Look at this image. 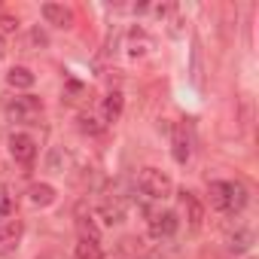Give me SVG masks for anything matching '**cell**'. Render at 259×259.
Wrapping results in <instances>:
<instances>
[{
    "instance_id": "cell-3",
    "label": "cell",
    "mask_w": 259,
    "mask_h": 259,
    "mask_svg": "<svg viewBox=\"0 0 259 259\" xmlns=\"http://www.w3.org/2000/svg\"><path fill=\"white\" fill-rule=\"evenodd\" d=\"M43 116V101L34 98V95H22V98H13L7 104V119L10 122H22V125H34L40 122Z\"/></svg>"
},
{
    "instance_id": "cell-10",
    "label": "cell",
    "mask_w": 259,
    "mask_h": 259,
    "mask_svg": "<svg viewBox=\"0 0 259 259\" xmlns=\"http://www.w3.org/2000/svg\"><path fill=\"white\" fill-rule=\"evenodd\" d=\"M171 153H174V162H180V165H186V162H189V153H192L189 135H186V128H183L180 122L171 128Z\"/></svg>"
},
{
    "instance_id": "cell-14",
    "label": "cell",
    "mask_w": 259,
    "mask_h": 259,
    "mask_svg": "<svg viewBox=\"0 0 259 259\" xmlns=\"http://www.w3.org/2000/svg\"><path fill=\"white\" fill-rule=\"evenodd\" d=\"M122 92H110L107 98H104V122H116L119 116H122Z\"/></svg>"
},
{
    "instance_id": "cell-7",
    "label": "cell",
    "mask_w": 259,
    "mask_h": 259,
    "mask_svg": "<svg viewBox=\"0 0 259 259\" xmlns=\"http://www.w3.org/2000/svg\"><path fill=\"white\" fill-rule=\"evenodd\" d=\"M125 213H128V201H125L122 195H107V198L98 204V217H101L107 226L122 223V220H125Z\"/></svg>"
},
{
    "instance_id": "cell-18",
    "label": "cell",
    "mask_w": 259,
    "mask_h": 259,
    "mask_svg": "<svg viewBox=\"0 0 259 259\" xmlns=\"http://www.w3.org/2000/svg\"><path fill=\"white\" fill-rule=\"evenodd\" d=\"M0 28H4L7 34H13V31H19V19H10V16H4V19H0Z\"/></svg>"
},
{
    "instance_id": "cell-19",
    "label": "cell",
    "mask_w": 259,
    "mask_h": 259,
    "mask_svg": "<svg viewBox=\"0 0 259 259\" xmlns=\"http://www.w3.org/2000/svg\"><path fill=\"white\" fill-rule=\"evenodd\" d=\"M4 52H7V43H4V37H0V58H4Z\"/></svg>"
},
{
    "instance_id": "cell-9",
    "label": "cell",
    "mask_w": 259,
    "mask_h": 259,
    "mask_svg": "<svg viewBox=\"0 0 259 259\" xmlns=\"http://www.w3.org/2000/svg\"><path fill=\"white\" fill-rule=\"evenodd\" d=\"M40 13H43V19H46V25H55V28H73V10H67L64 4H43L40 7Z\"/></svg>"
},
{
    "instance_id": "cell-4",
    "label": "cell",
    "mask_w": 259,
    "mask_h": 259,
    "mask_svg": "<svg viewBox=\"0 0 259 259\" xmlns=\"http://www.w3.org/2000/svg\"><path fill=\"white\" fill-rule=\"evenodd\" d=\"M180 207H183L186 226H189L192 232H198V229H201V223H204V204H201V198H198L195 192L183 189V192H180Z\"/></svg>"
},
{
    "instance_id": "cell-1",
    "label": "cell",
    "mask_w": 259,
    "mask_h": 259,
    "mask_svg": "<svg viewBox=\"0 0 259 259\" xmlns=\"http://www.w3.org/2000/svg\"><path fill=\"white\" fill-rule=\"evenodd\" d=\"M207 195H210V207L223 210V213H241L247 204V189L238 180L235 183L232 180H213L207 186Z\"/></svg>"
},
{
    "instance_id": "cell-13",
    "label": "cell",
    "mask_w": 259,
    "mask_h": 259,
    "mask_svg": "<svg viewBox=\"0 0 259 259\" xmlns=\"http://www.w3.org/2000/svg\"><path fill=\"white\" fill-rule=\"evenodd\" d=\"M7 82H10L13 89H31V85L37 82V76H34L28 67H13V70L7 73Z\"/></svg>"
},
{
    "instance_id": "cell-17",
    "label": "cell",
    "mask_w": 259,
    "mask_h": 259,
    "mask_svg": "<svg viewBox=\"0 0 259 259\" xmlns=\"http://www.w3.org/2000/svg\"><path fill=\"white\" fill-rule=\"evenodd\" d=\"M79 132H82V135H101L104 125H98L95 116H79Z\"/></svg>"
},
{
    "instance_id": "cell-2",
    "label": "cell",
    "mask_w": 259,
    "mask_h": 259,
    "mask_svg": "<svg viewBox=\"0 0 259 259\" xmlns=\"http://www.w3.org/2000/svg\"><path fill=\"white\" fill-rule=\"evenodd\" d=\"M138 186H141V192L147 195V198H153V201H162V198H168L171 195V189H174V183H171V177L162 171V168H144L141 174H138Z\"/></svg>"
},
{
    "instance_id": "cell-12",
    "label": "cell",
    "mask_w": 259,
    "mask_h": 259,
    "mask_svg": "<svg viewBox=\"0 0 259 259\" xmlns=\"http://www.w3.org/2000/svg\"><path fill=\"white\" fill-rule=\"evenodd\" d=\"M73 259H104L101 244L95 238H79L76 247H73Z\"/></svg>"
},
{
    "instance_id": "cell-20",
    "label": "cell",
    "mask_w": 259,
    "mask_h": 259,
    "mask_svg": "<svg viewBox=\"0 0 259 259\" xmlns=\"http://www.w3.org/2000/svg\"><path fill=\"white\" fill-rule=\"evenodd\" d=\"M40 259H49V256H40Z\"/></svg>"
},
{
    "instance_id": "cell-15",
    "label": "cell",
    "mask_w": 259,
    "mask_h": 259,
    "mask_svg": "<svg viewBox=\"0 0 259 259\" xmlns=\"http://www.w3.org/2000/svg\"><path fill=\"white\" fill-rule=\"evenodd\" d=\"M229 250H235V253H241V250H247L250 244H253V232L250 229H238V232H229Z\"/></svg>"
},
{
    "instance_id": "cell-5",
    "label": "cell",
    "mask_w": 259,
    "mask_h": 259,
    "mask_svg": "<svg viewBox=\"0 0 259 259\" xmlns=\"http://www.w3.org/2000/svg\"><path fill=\"white\" fill-rule=\"evenodd\" d=\"M22 235H25L22 220H10L0 226V256H13L22 244Z\"/></svg>"
},
{
    "instance_id": "cell-6",
    "label": "cell",
    "mask_w": 259,
    "mask_h": 259,
    "mask_svg": "<svg viewBox=\"0 0 259 259\" xmlns=\"http://www.w3.org/2000/svg\"><path fill=\"white\" fill-rule=\"evenodd\" d=\"M10 153L19 165H31L37 159V141L31 135H10Z\"/></svg>"
},
{
    "instance_id": "cell-11",
    "label": "cell",
    "mask_w": 259,
    "mask_h": 259,
    "mask_svg": "<svg viewBox=\"0 0 259 259\" xmlns=\"http://www.w3.org/2000/svg\"><path fill=\"white\" fill-rule=\"evenodd\" d=\"M28 198H31V204H37V207H49V204L55 201V189H52L49 183H31Z\"/></svg>"
},
{
    "instance_id": "cell-16",
    "label": "cell",
    "mask_w": 259,
    "mask_h": 259,
    "mask_svg": "<svg viewBox=\"0 0 259 259\" xmlns=\"http://www.w3.org/2000/svg\"><path fill=\"white\" fill-rule=\"evenodd\" d=\"M13 210H16V198H13V192H10L7 186H0V217H13Z\"/></svg>"
},
{
    "instance_id": "cell-8",
    "label": "cell",
    "mask_w": 259,
    "mask_h": 259,
    "mask_svg": "<svg viewBox=\"0 0 259 259\" xmlns=\"http://www.w3.org/2000/svg\"><path fill=\"white\" fill-rule=\"evenodd\" d=\"M180 226V217L174 210H159V213H150V235L153 238H171Z\"/></svg>"
}]
</instances>
